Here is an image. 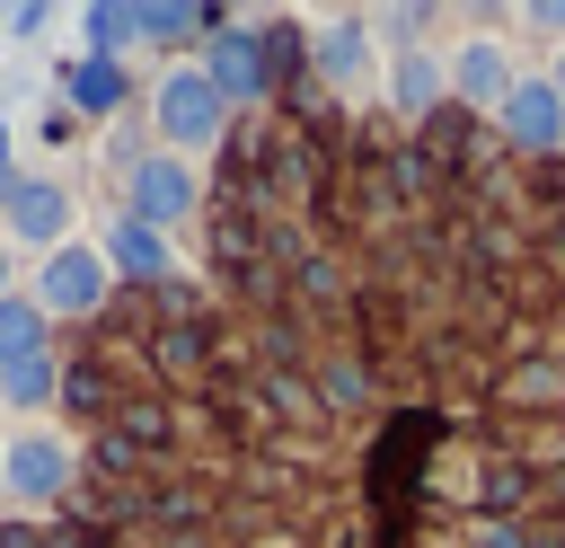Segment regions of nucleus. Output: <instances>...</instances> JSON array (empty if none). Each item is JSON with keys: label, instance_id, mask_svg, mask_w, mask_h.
Instances as JSON below:
<instances>
[{"label": "nucleus", "instance_id": "11", "mask_svg": "<svg viewBox=\"0 0 565 548\" xmlns=\"http://www.w3.org/2000/svg\"><path fill=\"white\" fill-rule=\"evenodd\" d=\"M71 27H79V53L88 62H124L141 44V0H88Z\"/></svg>", "mask_w": 565, "mask_h": 548}, {"label": "nucleus", "instance_id": "9", "mask_svg": "<svg viewBox=\"0 0 565 548\" xmlns=\"http://www.w3.org/2000/svg\"><path fill=\"white\" fill-rule=\"evenodd\" d=\"M441 97H450V62L433 44H397L388 53V106L397 115H433Z\"/></svg>", "mask_w": 565, "mask_h": 548}, {"label": "nucleus", "instance_id": "16", "mask_svg": "<svg viewBox=\"0 0 565 548\" xmlns=\"http://www.w3.org/2000/svg\"><path fill=\"white\" fill-rule=\"evenodd\" d=\"M230 9H194V0H141V44H185V35H212Z\"/></svg>", "mask_w": 565, "mask_h": 548}, {"label": "nucleus", "instance_id": "20", "mask_svg": "<svg viewBox=\"0 0 565 548\" xmlns=\"http://www.w3.org/2000/svg\"><path fill=\"white\" fill-rule=\"evenodd\" d=\"M0 292H9V239H0Z\"/></svg>", "mask_w": 565, "mask_h": 548}, {"label": "nucleus", "instance_id": "5", "mask_svg": "<svg viewBox=\"0 0 565 548\" xmlns=\"http://www.w3.org/2000/svg\"><path fill=\"white\" fill-rule=\"evenodd\" d=\"M106 292H115V274H106L97 239H71V247L35 256V283H26V301H35L44 318H97Z\"/></svg>", "mask_w": 565, "mask_h": 548}, {"label": "nucleus", "instance_id": "1", "mask_svg": "<svg viewBox=\"0 0 565 548\" xmlns=\"http://www.w3.org/2000/svg\"><path fill=\"white\" fill-rule=\"evenodd\" d=\"M150 133H159V150H177V159H194V150H212V141L230 133V97L203 80V62H168V71L150 80Z\"/></svg>", "mask_w": 565, "mask_h": 548}, {"label": "nucleus", "instance_id": "18", "mask_svg": "<svg viewBox=\"0 0 565 548\" xmlns=\"http://www.w3.org/2000/svg\"><path fill=\"white\" fill-rule=\"evenodd\" d=\"M9 150H18V133H9V115H0V177H9Z\"/></svg>", "mask_w": 565, "mask_h": 548}, {"label": "nucleus", "instance_id": "2", "mask_svg": "<svg viewBox=\"0 0 565 548\" xmlns=\"http://www.w3.org/2000/svg\"><path fill=\"white\" fill-rule=\"evenodd\" d=\"M71 468H79V451H71V433H53V424H18V433L0 442V495H9L18 513L62 504V495H71Z\"/></svg>", "mask_w": 565, "mask_h": 548}, {"label": "nucleus", "instance_id": "3", "mask_svg": "<svg viewBox=\"0 0 565 548\" xmlns=\"http://www.w3.org/2000/svg\"><path fill=\"white\" fill-rule=\"evenodd\" d=\"M203 212V177H194V159H177V150H141V159H124V221H141V230H177V221H194Z\"/></svg>", "mask_w": 565, "mask_h": 548}, {"label": "nucleus", "instance_id": "7", "mask_svg": "<svg viewBox=\"0 0 565 548\" xmlns=\"http://www.w3.org/2000/svg\"><path fill=\"white\" fill-rule=\"evenodd\" d=\"M494 133L521 141V150H565V106H556L547 71H521V80H512V97L494 106Z\"/></svg>", "mask_w": 565, "mask_h": 548}, {"label": "nucleus", "instance_id": "15", "mask_svg": "<svg viewBox=\"0 0 565 548\" xmlns=\"http://www.w3.org/2000/svg\"><path fill=\"white\" fill-rule=\"evenodd\" d=\"M26 354H53V318L9 283L0 292V362H26Z\"/></svg>", "mask_w": 565, "mask_h": 548}, {"label": "nucleus", "instance_id": "14", "mask_svg": "<svg viewBox=\"0 0 565 548\" xmlns=\"http://www.w3.org/2000/svg\"><path fill=\"white\" fill-rule=\"evenodd\" d=\"M53 398H62V354H26V362H0V407L35 415V407H53Z\"/></svg>", "mask_w": 565, "mask_h": 548}, {"label": "nucleus", "instance_id": "13", "mask_svg": "<svg viewBox=\"0 0 565 548\" xmlns=\"http://www.w3.org/2000/svg\"><path fill=\"white\" fill-rule=\"evenodd\" d=\"M318 71H327L335 88H362V80H371V18H335V27L318 35Z\"/></svg>", "mask_w": 565, "mask_h": 548}, {"label": "nucleus", "instance_id": "19", "mask_svg": "<svg viewBox=\"0 0 565 548\" xmlns=\"http://www.w3.org/2000/svg\"><path fill=\"white\" fill-rule=\"evenodd\" d=\"M547 88H556V106H565V53H556V71H547Z\"/></svg>", "mask_w": 565, "mask_h": 548}, {"label": "nucleus", "instance_id": "6", "mask_svg": "<svg viewBox=\"0 0 565 548\" xmlns=\"http://www.w3.org/2000/svg\"><path fill=\"white\" fill-rule=\"evenodd\" d=\"M203 80H212L230 106H256V97L274 88V71H265V35L238 27V18H221V27L203 35Z\"/></svg>", "mask_w": 565, "mask_h": 548}, {"label": "nucleus", "instance_id": "8", "mask_svg": "<svg viewBox=\"0 0 565 548\" xmlns=\"http://www.w3.org/2000/svg\"><path fill=\"white\" fill-rule=\"evenodd\" d=\"M512 80H521V71H512V44H494V35H468V44L450 53V97H459V106H486V115H494V106L512 97Z\"/></svg>", "mask_w": 565, "mask_h": 548}, {"label": "nucleus", "instance_id": "12", "mask_svg": "<svg viewBox=\"0 0 565 548\" xmlns=\"http://www.w3.org/2000/svg\"><path fill=\"white\" fill-rule=\"evenodd\" d=\"M124 97H132V71L124 62H88V53L62 62V106L71 115H115Z\"/></svg>", "mask_w": 565, "mask_h": 548}, {"label": "nucleus", "instance_id": "10", "mask_svg": "<svg viewBox=\"0 0 565 548\" xmlns=\"http://www.w3.org/2000/svg\"><path fill=\"white\" fill-rule=\"evenodd\" d=\"M97 256H106V274H115V283H159V274H168V239H159V230H141V221H124V212L106 221Z\"/></svg>", "mask_w": 565, "mask_h": 548}, {"label": "nucleus", "instance_id": "17", "mask_svg": "<svg viewBox=\"0 0 565 548\" xmlns=\"http://www.w3.org/2000/svg\"><path fill=\"white\" fill-rule=\"evenodd\" d=\"M0 27H9V35H44L53 9H44V0H18V9H0Z\"/></svg>", "mask_w": 565, "mask_h": 548}, {"label": "nucleus", "instance_id": "4", "mask_svg": "<svg viewBox=\"0 0 565 548\" xmlns=\"http://www.w3.org/2000/svg\"><path fill=\"white\" fill-rule=\"evenodd\" d=\"M71 221H79V194L62 186V177H0V239L9 247H26V256H53V247H71Z\"/></svg>", "mask_w": 565, "mask_h": 548}]
</instances>
